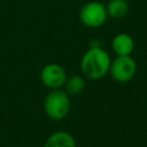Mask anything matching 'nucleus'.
<instances>
[{
    "instance_id": "nucleus-7",
    "label": "nucleus",
    "mask_w": 147,
    "mask_h": 147,
    "mask_svg": "<svg viewBox=\"0 0 147 147\" xmlns=\"http://www.w3.org/2000/svg\"><path fill=\"white\" fill-rule=\"evenodd\" d=\"M44 147H76V140L70 133L57 131L46 139Z\"/></svg>"
},
{
    "instance_id": "nucleus-10",
    "label": "nucleus",
    "mask_w": 147,
    "mask_h": 147,
    "mask_svg": "<svg viewBox=\"0 0 147 147\" xmlns=\"http://www.w3.org/2000/svg\"><path fill=\"white\" fill-rule=\"evenodd\" d=\"M100 46H101V44L98 39H93L90 41V47H100Z\"/></svg>"
},
{
    "instance_id": "nucleus-4",
    "label": "nucleus",
    "mask_w": 147,
    "mask_h": 147,
    "mask_svg": "<svg viewBox=\"0 0 147 147\" xmlns=\"http://www.w3.org/2000/svg\"><path fill=\"white\" fill-rule=\"evenodd\" d=\"M137 72V63L130 55H117L110 62L109 74L118 83L130 82Z\"/></svg>"
},
{
    "instance_id": "nucleus-8",
    "label": "nucleus",
    "mask_w": 147,
    "mask_h": 147,
    "mask_svg": "<svg viewBox=\"0 0 147 147\" xmlns=\"http://www.w3.org/2000/svg\"><path fill=\"white\" fill-rule=\"evenodd\" d=\"M107 14L111 18H123L129 11V3L126 0H109L106 5Z\"/></svg>"
},
{
    "instance_id": "nucleus-1",
    "label": "nucleus",
    "mask_w": 147,
    "mask_h": 147,
    "mask_svg": "<svg viewBox=\"0 0 147 147\" xmlns=\"http://www.w3.org/2000/svg\"><path fill=\"white\" fill-rule=\"evenodd\" d=\"M111 59L109 54L100 47H88L80 60L82 74L88 79H100L109 72Z\"/></svg>"
},
{
    "instance_id": "nucleus-5",
    "label": "nucleus",
    "mask_w": 147,
    "mask_h": 147,
    "mask_svg": "<svg viewBox=\"0 0 147 147\" xmlns=\"http://www.w3.org/2000/svg\"><path fill=\"white\" fill-rule=\"evenodd\" d=\"M41 83L49 90L61 88L67 80V72L57 63H48L40 71Z\"/></svg>"
},
{
    "instance_id": "nucleus-9",
    "label": "nucleus",
    "mask_w": 147,
    "mask_h": 147,
    "mask_svg": "<svg viewBox=\"0 0 147 147\" xmlns=\"http://www.w3.org/2000/svg\"><path fill=\"white\" fill-rule=\"evenodd\" d=\"M63 86H64V91L69 95H76L83 92L85 87V79L82 76L74 75V76L67 77V80Z\"/></svg>"
},
{
    "instance_id": "nucleus-6",
    "label": "nucleus",
    "mask_w": 147,
    "mask_h": 147,
    "mask_svg": "<svg viewBox=\"0 0 147 147\" xmlns=\"http://www.w3.org/2000/svg\"><path fill=\"white\" fill-rule=\"evenodd\" d=\"M111 48L116 55H131L134 49L133 38L127 33H118L111 40Z\"/></svg>"
},
{
    "instance_id": "nucleus-2",
    "label": "nucleus",
    "mask_w": 147,
    "mask_h": 147,
    "mask_svg": "<svg viewBox=\"0 0 147 147\" xmlns=\"http://www.w3.org/2000/svg\"><path fill=\"white\" fill-rule=\"evenodd\" d=\"M44 110L51 119H63L70 110L69 94L61 88L52 90L44 100Z\"/></svg>"
},
{
    "instance_id": "nucleus-3",
    "label": "nucleus",
    "mask_w": 147,
    "mask_h": 147,
    "mask_svg": "<svg viewBox=\"0 0 147 147\" xmlns=\"http://www.w3.org/2000/svg\"><path fill=\"white\" fill-rule=\"evenodd\" d=\"M108 18L106 5L100 1H88L84 3L79 11V20L83 25L95 29L102 26Z\"/></svg>"
}]
</instances>
